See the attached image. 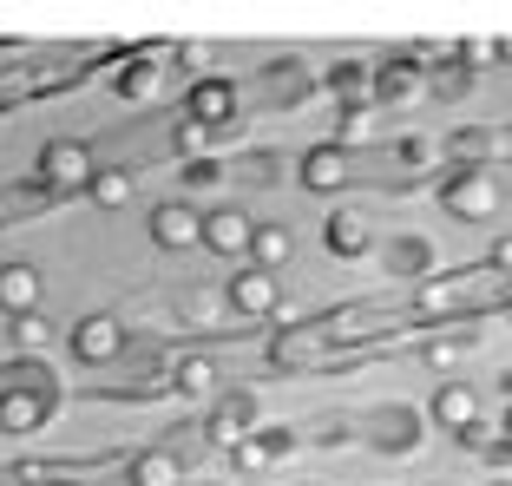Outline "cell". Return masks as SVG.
Segmentation results:
<instances>
[{"mask_svg":"<svg viewBox=\"0 0 512 486\" xmlns=\"http://www.w3.org/2000/svg\"><path fill=\"white\" fill-rule=\"evenodd\" d=\"M440 204H447L453 217H467V224H486V217L499 211V178H493V171H480V165L453 171L447 191H440Z\"/></svg>","mask_w":512,"mask_h":486,"instance_id":"cell-1","label":"cell"},{"mask_svg":"<svg viewBox=\"0 0 512 486\" xmlns=\"http://www.w3.org/2000/svg\"><path fill=\"white\" fill-rule=\"evenodd\" d=\"M53 388L46 381H14V388H0V434H33V427L53 421Z\"/></svg>","mask_w":512,"mask_h":486,"instance_id":"cell-2","label":"cell"},{"mask_svg":"<svg viewBox=\"0 0 512 486\" xmlns=\"http://www.w3.org/2000/svg\"><path fill=\"white\" fill-rule=\"evenodd\" d=\"M92 178V152L79 145V138H53L40 152V184L46 191H86Z\"/></svg>","mask_w":512,"mask_h":486,"instance_id":"cell-3","label":"cell"},{"mask_svg":"<svg viewBox=\"0 0 512 486\" xmlns=\"http://www.w3.org/2000/svg\"><path fill=\"white\" fill-rule=\"evenodd\" d=\"M191 119H197V125H211V132L224 138L230 125L243 119L237 86H230V79H197V86H191Z\"/></svg>","mask_w":512,"mask_h":486,"instance_id":"cell-4","label":"cell"},{"mask_svg":"<svg viewBox=\"0 0 512 486\" xmlns=\"http://www.w3.org/2000/svg\"><path fill=\"white\" fill-rule=\"evenodd\" d=\"M322 355H329V335L309 329V322H296V329H276V335H270V362H276V368H316Z\"/></svg>","mask_w":512,"mask_h":486,"instance_id":"cell-5","label":"cell"},{"mask_svg":"<svg viewBox=\"0 0 512 486\" xmlns=\"http://www.w3.org/2000/svg\"><path fill=\"white\" fill-rule=\"evenodd\" d=\"M375 99H381V106H421V99H427V73H421V66H407V60L375 66Z\"/></svg>","mask_w":512,"mask_h":486,"instance_id":"cell-6","label":"cell"},{"mask_svg":"<svg viewBox=\"0 0 512 486\" xmlns=\"http://www.w3.org/2000/svg\"><path fill=\"white\" fill-rule=\"evenodd\" d=\"M119 349H125L119 316H86V322L73 329V355H79V362H92V368H99V362H112Z\"/></svg>","mask_w":512,"mask_h":486,"instance_id":"cell-7","label":"cell"},{"mask_svg":"<svg viewBox=\"0 0 512 486\" xmlns=\"http://www.w3.org/2000/svg\"><path fill=\"white\" fill-rule=\"evenodd\" d=\"M250 217H243V211H230V204H224V211H211V217H204V224H197V243H211V250H217V257H243V250H250Z\"/></svg>","mask_w":512,"mask_h":486,"instance_id":"cell-8","label":"cell"},{"mask_svg":"<svg viewBox=\"0 0 512 486\" xmlns=\"http://www.w3.org/2000/svg\"><path fill=\"white\" fill-rule=\"evenodd\" d=\"M427 414H434V427H453V434H460V427L480 421V395H473L467 381H440L434 401H427Z\"/></svg>","mask_w":512,"mask_h":486,"instance_id":"cell-9","label":"cell"},{"mask_svg":"<svg viewBox=\"0 0 512 486\" xmlns=\"http://www.w3.org/2000/svg\"><path fill=\"white\" fill-rule=\"evenodd\" d=\"M250 427H256V401L250 395H224L211 408V421H204V434H211V447H237Z\"/></svg>","mask_w":512,"mask_h":486,"instance_id":"cell-10","label":"cell"},{"mask_svg":"<svg viewBox=\"0 0 512 486\" xmlns=\"http://www.w3.org/2000/svg\"><path fill=\"white\" fill-rule=\"evenodd\" d=\"M322 243H329L335 257H362L368 243H375V224H368V211H329V224H322Z\"/></svg>","mask_w":512,"mask_h":486,"instance_id":"cell-11","label":"cell"},{"mask_svg":"<svg viewBox=\"0 0 512 486\" xmlns=\"http://www.w3.org/2000/svg\"><path fill=\"white\" fill-rule=\"evenodd\" d=\"M276 296H283V289H276V276L250 270V263H243V270L230 276V309H237V316H270Z\"/></svg>","mask_w":512,"mask_h":486,"instance_id":"cell-12","label":"cell"},{"mask_svg":"<svg viewBox=\"0 0 512 486\" xmlns=\"http://www.w3.org/2000/svg\"><path fill=\"white\" fill-rule=\"evenodd\" d=\"M473 296V276H421L414 283V309L421 316H447V309H460Z\"/></svg>","mask_w":512,"mask_h":486,"instance_id":"cell-13","label":"cell"},{"mask_svg":"<svg viewBox=\"0 0 512 486\" xmlns=\"http://www.w3.org/2000/svg\"><path fill=\"white\" fill-rule=\"evenodd\" d=\"M375 447L381 454H414V447H421V414L414 408H381L375 414Z\"/></svg>","mask_w":512,"mask_h":486,"instance_id":"cell-14","label":"cell"},{"mask_svg":"<svg viewBox=\"0 0 512 486\" xmlns=\"http://www.w3.org/2000/svg\"><path fill=\"white\" fill-rule=\"evenodd\" d=\"M197 224H204V217L184 211V204H158V211H151V243H158V250H191Z\"/></svg>","mask_w":512,"mask_h":486,"instance_id":"cell-15","label":"cell"},{"mask_svg":"<svg viewBox=\"0 0 512 486\" xmlns=\"http://www.w3.org/2000/svg\"><path fill=\"white\" fill-rule=\"evenodd\" d=\"M289 257H296V237H289V224H256V230H250V270L276 276Z\"/></svg>","mask_w":512,"mask_h":486,"instance_id":"cell-16","label":"cell"},{"mask_svg":"<svg viewBox=\"0 0 512 486\" xmlns=\"http://www.w3.org/2000/svg\"><path fill=\"white\" fill-rule=\"evenodd\" d=\"M0 309H7V316L40 309V270H33V263H7V270H0Z\"/></svg>","mask_w":512,"mask_h":486,"instance_id":"cell-17","label":"cell"},{"mask_svg":"<svg viewBox=\"0 0 512 486\" xmlns=\"http://www.w3.org/2000/svg\"><path fill=\"white\" fill-rule=\"evenodd\" d=\"M329 92L342 99V112L368 106V99H375V66H362V60H342V66H329Z\"/></svg>","mask_w":512,"mask_h":486,"instance_id":"cell-18","label":"cell"},{"mask_svg":"<svg viewBox=\"0 0 512 486\" xmlns=\"http://www.w3.org/2000/svg\"><path fill=\"white\" fill-rule=\"evenodd\" d=\"M178 480H184V467L165 447H145V454H132V467H125V486H178Z\"/></svg>","mask_w":512,"mask_h":486,"instance_id":"cell-19","label":"cell"},{"mask_svg":"<svg viewBox=\"0 0 512 486\" xmlns=\"http://www.w3.org/2000/svg\"><path fill=\"white\" fill-rule=\"evenodd\" d=\"M132 191H138V178L132 171H119V165H92V178H86V198L99 204V211H125V204H132Z\"/></svg>","mask_w":512,"mask_h":486,"instance_id":"cell-20","label":"cell"},{"mask_svg":"<svg viewBox=\"0 0 512 486\" xmlns=\"http://www.w3.org/2000/svg\"><path fill=\"white\" fill-rule=\"evenodd\" d=\"M302 184H309V191H342V184H348V152L316 145V152L302 158Z\"/></svg>","mask_w":512,"mask_h":486,"instance_id":"cell-21","label":"cell"},{"mask_svg":"<svg viewBox=\"0 0 512 486\" xmlns=\"http://www.w3.org/2000/svg\"><path fill=\"white\" fill-rule=\"evenodd\" d=\"M7 342H14L20 355H46V349H53V322H46L40 309H27V316H7Z\"/></svg>","mask_w":512,"mask_h":486,"instance_id":"cell-22","label":"cell"},{"mask_svg":"<svg viewBox=\"0 0 512 486\" xmlns=\"http://www.w3.org/2000/svg\"><path fill=\"white\" fill-rule=\"evenodd\" d=\"M171 388H178V395H211L217 388V362L211 355H178V362H171Z\"/></svg>","mask_w":512,"mask_h":486,"instance_id":"cell-23","label":"cell"},{"mask_svg":"<svg viewBox=\"0 0 512 486\" xmlns=\"http://www.w3.org/2000/svg\"><path fill=\"white\" fill-rule=\"evenodd\" d=\"M112 86H119L125 99H158V86H165V66H151V60H125L119 73H112Z\"/></svg>","mask_w":512,"mask_h":486,"instance_id":"cell-24","label":"cell"},{"mask_svg":"<svg viewBox=\"0 0 512 486\" xmlns=\"http://www.w3.org/2000/svg\"><path fill=\"white\" fill-rule=\"evenodd\" d=\"M178 316L191 322V329H217V322H224V296H217V289H178Z\"/></svg>","mask_w":512,"mask_h":486,"instance_id":"cell-25","label":"cell"},{"mask_svg":"<svg viewBox=\"0 0 512 486\" xmlns=\"http://www.w3.org/2000/svg\"><path fill=\"white\" fill-rule=\"evenodd\" d=\"M388 270H394V276H434V243L401 237V243L388 250Z\"/></svg>","mask_w":512,"mask_h":486,"instance_id":"cell-26","label":"cell"},{"mask_svg":"<svg viewBox=\"0 0 512 486\" xmlns=\"http://www.w3.org/2000/svg\"><path fill=\"white\" fill-rule=\"evenodd\" d=\"M368 329H375V309H368V303H348V309H335V316L322 322V335H329V342H362Z\"/></svg>","mask_w":512,"mask_h":486,"instance_id":"cell-27","label":"cell"},{"mask_svg":"<svg viewBox=\"0 0 512 486\" xmlns=\"http://www.w3.org/2000/svg\"><path fill=\"white\" fill-rule=\"evenodd\" d=\"M171 145H178L184 165H197V158H211L217 132H211V125H197V119H178V125H171Z\"/></svg>","mask_w":512,"mask_h":486,"instance_id":"cell-28","label":"cell"},{"mask_svg":"<svg viewBox=\"0 0 512 486\" xmlns=\"http://www.w3.org/2000/svg\"><path fill=\"white\" fill-rule=\"evenodd\" d=\"M368 138H375V112L368 106H355V112H342V119H335V152H355V145H368Z\"/></svg>","mask_w":512,"mask_h":486,"instance_id":"cell-29","label":"cell"},{"mask_svg":"<svg viewBox=\"0 0 512 486\" xmlns=\"http://www.w3.org/2000/svg\"><path fill=\"white\" fill-rule=\"evenodd\" d=\"M421 355H427V368L447 375V368H460L473 355V342H467V335H434V342H421Z\"/></svg>","mask_w":512,"mask_h":486,"instance_id":"cell-30","label":"cell"},{"mask_svg":"<svg viewBox=\"0 0 512 486\" xmlns=\"http://www.w3.org/2000/svg\"><path fill=\"white\" fill-rule=\"evenodd\" d=\"M447 152L473 165V158H486V152H493V132H486V125H460V132L447 138Z\"/></svg>","mask_w":512,"mask_h":486,"instance_id":"cell-31","label":"cell"},{"mask_svg":"<svg viewBox=\"0 0 512 486\" xmlns=\"http://www.w3.org/2000/svg\"><path fill=\"white\" fill-rule=\"evenodd\" d=\"M427 92H440V99H467L473 73H467V66H434V73H427Z\"/></svg>","mask_w":512,"mask_h":486,"instance_id":"cell-32","label":"cell"},{"mask_svg":"<svg viewBox=\"0 0 512 486\" xmlns=\"http://www.w3.org/2000/svg\"><path fill=\"white\" fill-rule=\"evenodd\" d=\"M230 467H237V473H270L276 460H270V447L256 441V434H243V441L230 447Z\"/></svg>","mask_w":512,"mask_h":486,"instance_id":"cell-33","label":"cell"},{"mask_svg":"<svg viewBox=\"0 0 512 486\" xmlns=\"http://www.w3.org/2000/svg\"><path fill=\"white\" fill-rule=\"evenodd\" d=\"M453 60L467 66V73H480V66H493L499 53H493V40H460V46H453Z\"/></svg>","mask_w":512,"mask_h":486,"instance_id":"cell-34","label":"cell"},{"mask_svg":"<svg viewBox=\"0 0 512 486\" xmlns=\"http://www.w3.org/2000/svg\"><path fill=\"white\" fill-rule=\"evenodd\" d=\"M256 441L270 447V460H289L296 454V427H256Z\"/></svg>","mask_w":512,"mask_h":486,"instance_id":"cell-35","label":"cell"},{"mask_svg":"<svg viewBox=\"0 0 512 486\" xmlns=\"http://www.w3.org/2000/svg\"><path fill=\"white\" fill-rule=\"evenodd\" d=\"M243 178H250V184H276V178H283V158H270V152L243 158Z\"/></svg>","mask_w":512,"mask_h":486,"instance_id":"cell-36","label":"cell"},{"mask_svg":"<svg viewBox=\"0 0 512 486\" xmlns=\"http://www.w3.org/2000/svg\"><path fill=\"white\" fill-rule=\"evenodd\" d=\"M224 178V165H217V158H197V165H184V184H191V191H204V184H217Z\"/></svg>","mask_w":512,"mask_h":486,"instance_id":"cell-37","label":"cell"},{"mask_svg":"<svg viewBox=\"0 0 512 486\" xmlns=\"http://www.w3.org/2000/svg\"><path fill=\"white\" fill-rule=\"evenodd\" d=\"M270 316H276V329H296V322H302V303H296V296H276Z\"/></svg>","mask_w":512,"mask_h":486,"instance_id":"cell-38","label":"cell"},{"mask_svg":"<svg viewBox=\"0 0 512 486\" xmlns=\"http://www.w3.org/2000/svg\"><path fill=\"white\" fill-rule=\"evenodd\" d=\"M316 441H322V447H348V441H355V427H348V421H322Z\"/></svg>","mask_w":512,"mask_h":486,"instance_id":"cell-39","label":"cell"},{"mask_svg":"<svg viewBox=\"0 0 512 486\" xmlns=\"http://www.w3.org/2000/svg\"><path fill=\"white\" fill-rule=\"evenodd\" d=\"M401 158L407 165H427L434 158V138H401Z\"/></svg>","mask_w":512,"mask_h":486,"instance_id":"cell-40","label":"cell"},{"mask_svg":"<svg viewBox=\"0 0 512 486\" xmlns=\"http://www.w3.org/2000/svg\"><path fill=\"white\" fill-rule=\"evenodd\" d=\"M46 473H53V467H46V460H20V467H14V480H20V486H40Z\"/></svg>","mask_w":512,"mask_h":486,"instance_id":"cell-41","label":"cell"},{"mask_svg":"<svg viewBox=\"0 0 512 486\" xmlns=\"http://www.w3.org/2000/svg\"><path fill=\"white\" fill-rule=\"evenodd\" d=\"M178 60H184V66H211V46H204V40H184Z\"/></svg>","mask_w":512,"mask_h":486,"instance_id":"cell-42","label":"cell"},{"mask_svg":"<svg viewBox=\"0 0 512 486\" xmlns=\"http://www.w3.org/2000/svg\"><path fill=\"white\" fill-rule=\"evenodd\" d=\"M493 263H499V270H512V237H499V243H493Z\"/></svg>","mask_w":512,"mask_h":486,"instance_id":"cell-43","label":"cell"},{"mask_svg":"<svg viewBox=\"0 0 512 486\" xmlns=\"http://www.w3.org/2000/svg\"><path fill=\"white\" fill-rule=\"evenodd\" d=\"M506 434H512V414H506Z\"/></svg>","mask_w":512,"mask_h":486,"instance_id":"cell-44","label":"cell"},{"mask_svg":"<svg viewBox=\"0 0 512 486\" xmlns=\"http://www.w3.org/2000/svg\"><path fill=\"white\" fill-rule=\"evenodd\" d=\"M53 486H73V480H53Z\"/></svg>","mask_w":512,"mask_h":486,"instance_id":"cell-45","label":"cell"}]
</instances>
